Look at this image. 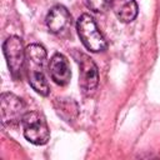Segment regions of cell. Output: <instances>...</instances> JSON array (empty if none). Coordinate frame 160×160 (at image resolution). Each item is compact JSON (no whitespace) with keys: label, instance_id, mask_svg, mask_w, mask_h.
<instances>
[{"label":"cell","instance_id":"8","mask_svg":"<svg viewBox=\"0 0 160 160\" xmlns=\"http://www.w3.org/2000/svg\"><path fill=\"white\" fill-rule=\"evenodd\" d=\"M49 72L55 84H58L60 86L66 85L71 78L68 59L62 54H55L50 60Z\"/></svg>","mask_w":160,"mask_h":160},{"label":"cell","instance_id":"4","mask_svg":"<svg viewBox=\"0 0 160 160\" xmlns=\"http://www.w3.org/2000/svg\"><path fill=\"white\" fill-rule=\"evenodd\" d=\"M2 51L11 76L18 80L25 70V49L19 36H10L2 44Z\"/></svg>","mask_w":160,"mask_h":160},{"label":"cell","instance_id":"11","mask_svg":"<svg viewBox=\"0 0 160 160\" xmlns=\"http://www.w3.org/2000/svg\"><path fill=\"white\" fill-rule=\"evenodd\" d=\"M84 1L86 6L95 12H102L110 5V0H84Z\"/></svg>","mask_w":160,"mask_h":160},{"label":"cell","instance_id":"3","mask_svg":"<svg viewBox=\"0 0 160 160\" xmlns=\"http://www.w3.org/2000/svg\"><path fill=\"white\" fill-rule=\"evenodd\" d=\"M22 131L28 141L34 145H44L50 138L46 120L39 111H28L22 119Z\"/></svg>","mask_w":160,"mask_h":160},{"label":"cell","instance_id":"6","mask_svg":"<svg viewBox=\"0 0 160 160\" xmlns=\"http://www.w3.org/2000/svg\"><path fill=\"white\" fill-rule=\"evenodd\" d=\"M76 61L79 64V85L84 95H91L99 82V72L98 68L94 62V60L84 54V52H78L76 54Z\"/></svg>","mask_w":160,"mask_h":160},{"label":"cell","instance_id":"9","mask_svg":"<svg viewBox=\"0 0 160 160\" xmlns=\"http://www.w3.org/2000/svg\"><path fill=\"white\" fill-rule=\"evenodd\" d=\"M110 6L116 18L122 22H131L138 15L135 0H110Z\"/></svg>","mask_w":160,"mask_h":160},{"label":"cell","instance_id":"7","mask_svg":"<svg viewBox=\"0 0 160 160\" xmlns=\"http://www.w3.org/2000/svg\"><path fill=\"white\" fill-rule=\"evenodd\" d=\"M46 25L51 32L60 35L65 32L71 25V15L66 10V8L61 5H56L48 12Z\"/></svg>","mask_w":160,"mask_h":160},{"label":"cell","instance_id":"5","mask_svg":"<svg viewBox=\"0 0 160 160\" xmlns=\"http://www.w3.org/2000/svg\"><path fill=\"white\" fill-rule=\"evenodd\" d=\"M0 111L1 122L4 126H16L22 122L26 114L25 104L22 100L11 92H4L0 98Z\"/></svg>","mask_w":160,"mask_h":160},{"label":"cell","instance_id":"1","mask_svg":"<svg viewBox=\"0 0 160 160\" xmlns=\"http://www.w3.org/2000/svg\"><path fill=\"white\" fill-rule=\"evenodd\" d=\"M46 51L40 44H30L25 49V70L29 84L40 95H49V84L45 76Z\"/></svg>","mask_w":160,"mask_h":160},{"label":"cell","instance_id":"10","mask_svg":"<svg viewBox=\"0 0 160 160\" xmlns=\"http://www.w3.org/2000/svg\"><path fill=\"white\" fill-rule=\"evenodd\" d=\"M55 109L59 116L66 121H70L78 116V105L71 99H58L55 102Z\"/></svg>","mask_w":160,"mask_h":160},{"label":"cell","instance_id":"2","mask_svg":"<svg viewBox=\"0 0 160 160\" xmlns=\"http://www.w3.org/2000/svg\"><path fill=\"white\" fill-rule=\"evenodd\" d=\"M76 29L81 42L88 50L92 52H98L106 49L108 42L102 36V34L100 32V30L98 29L96 22L89 14H82L79 18Z\"/></svg>","mask_w":160,"mask_h":160}]
</instances>
